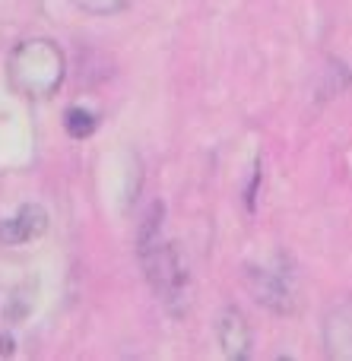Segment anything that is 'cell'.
I'll list each match as a JSON object with an SVG mask.
<instances>
[{
    "label": "cell",
    "mask_w": 352,
    "mask_h": 361,
    "mask_svg": "<svg viewBox=\"0 0 352 361\" xmlns=\"http://www.w3.org/2000/svg\"><path fill=\"white\" fill-rule=\"evenodd\" d=\"M143 273L150 279L156 298L165 305V311L181 317L190 307V273L188 263L181 260L178 247L171 241H162V203H156L140 225V244H137Z\"/></svg>",
    "instance_id": "1"
},
{
    "label": "cell",
    "mask_w": 352,
    "mask_h": 361,
    "mask_svg": "<svg viewBox=\"0 0 352 361\" xmlns=\"http://www.w3.org/2000/svg\"><path fill=\"white\" fill-rule=\"evenodd\" d=\"M63 51L48 38H29L10 51L6 80L25 99H48L63 82Z\"/></svg>",
    "instance_id": "2"
},
{
    "label": "cell",
    "mask_w": 352,
    "mask_h": 361,
    "mask_svg": "<svg viewBox=\"0 0 352 361\" xmlns=\"http://www.w3.org/2000/svg\"><path fill=\"white\" fill-rule=\"evenodd\" d=\"M292 269L286 267V257H277L270 267H251L248 269V286H251L254 298L264 307L277 314L292 311V298H296V286H292Z\"/></svg>",
    "instance_id": "3"
},
{
    "label": "cell",
    "mask_w": 352,
    "mask_h": 361,
    "mask_svg": "<svg viewBox=\"0 0 352 361\" xmlns=\"http://www.w3.org/2000/svg\"><path fill=\"white\" fill-rule=\"evenodd\" d=\"M44 228H48V212L38 203H25L10 219H0V244L16 247V244L35 241L38 235H44Z\"/></svg>",
    "instance_id": "4"
},
{
    "label": "cell",
    "mask_w": 352,
    "mask_h": 361,
    "mask_svg": "<svg viewBox=\"0 0 352 361\" xmlns=\"http://www.w3.org/2000/svg\"><path fill=\"white\" fill-rule=\"evenodd\" d=\"M216 339H219L226 358L245 361L251 358V326H248L245 314L238 307H226L216 320Z\"/></svg>",
    "instance_id": "5"
},
{
    "label": "cell",
    "mask_w": 352,
    "mask_h": 361,
    "mask_svg": "<svg viewBox=\"0 0 352 361\" xmlns=\"http://www.w3.org/2000/svg\"><path fill=\"white\" fill-rule=\"evenodd\" d=\"M324 343L334 358H352V301H343L324 320Z\"/></svg>",
    "instance_id": "6"
},
{
    "label": "cell",
    "mask_w": 352,
    "mask_h": 361,
    "mask_svg": "<svg viewBox=\"0 0 352 361\" xmlns=\"http://www.w3.org/2000/svg\"><path fill=\"white\" fill-rule=\"evenodd\" d=\"M63 127H67V133L73 140H86V137H92V130H95V114L92 111H86V108H67V114H63Z\"/></svg>",
    "instance_id": "7"
},
{
    "label": "cell",
    "mask_w": 352,
    "mask_h": 361,
    "mask_svg": "<svg viewBox=\"0 0 352 361\" xmlns=\"http://www.w3.org/2000/svg\"><path fill=\"white\" fill-rule=\"evenodd\" d=\"M131 0H73L76 10H83L86 16H114L121 13Z\"/></svg>",
    "instance_id": "8"
}]
</instances>
